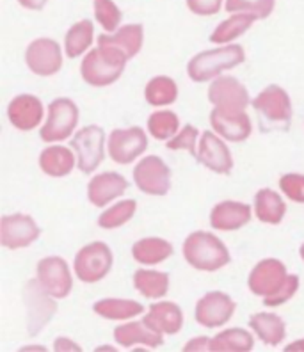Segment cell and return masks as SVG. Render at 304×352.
<instances>
[{"instance_id":"obj_1","label":"cell","mask_w":304,"mask_h":352,"mask_svg":"<svg viewBox=\"0 0 304 352\" xmlns=\"http://www.w3.org/2000/svg\"><path fill=\"white\" fill-rule=\"evenodd\" d=\"M129 57L114 47L98 45L84 57L80 66L82 78L96 87L111 86L123 75Z\"/></svg>"},{"instance_id":"obj_2","label":"cell","mask_w":304,"mask_h":352,"mask_svg":"<svg viewBox=\"0 0 304 352\" xmlns=\"http://www.w3.org/2000/svg\"><path fill=\"white\" fill-rule=\"evenodd\" d=\"M184 256L197 271L214 272L230 262L228 248L214 233L194 232L185 239Z\"/></svg>"},{"instance_id":"obj_3","label":"cell","mask_w":304,"mask_h":352,"mask_svg":"<svg viewBox=\"0 0 304 352\" xmlns=\"http://www.w3.org/2000/svg\"><path fill=\"white\" fill-rule=\"evenodd\" d=\"M244 48L240 45H226V47L205 50L188 60L187 74L194 82H208L230 68L244 63Z\"/></svg>"},{"instance_id":"obj_4","label":"cell","mask_w":304,"mask_h":352,"mask_svg":"<svg viewBox=\"0 0 304 352\" xmlns=\"http://www.w3.org/2000/svg\"><path fill=\"white\" fill-rule=\"evenodd\" d=\"M253 107L260 116L261 132L288 130L292 123L290 96L279 86H269L253 100Z\"/></svg>"},{"instance_id":"obj_5","label":"cell","mask_w":304,"mask_h":352,"mask_svg":"<svg viewBox=\"0 0 304 352\" xmlns=\"http://www.w3.org/2000/svg\"><path fill=\"white\" fill-rule=\"evenodd\" d=\"M75 274L84 283H96L111 272L112 253L107 244L93 242L75 256Z\"/></svg>"},{"instance_id":"obj_6","label":"cell","mask_w":304,"mask_h":352,"mask_svg":"<svg viewBox=\"0 0 304 352\" xmlns=\"http://www.w3.org/2000/svg\"><path fill=\"white\" fill-rule=\"evenodd\" d=\"M78 123L77 105L68 98H57L48 105V120L39 135L45 142L65 141Z\"/></svg>"},{"instance_id":"obj_7","label":"cell","mask_w":304,"mask_h":352,"mask_svg":"<svg viewBox=\"0 0 304 352\" xmlns=\"http://www.w3.org/2000/svg\"><path fill=\"white\" fill-rule=\"evenodd\" d=\"M103 142H105V132L96 125L84 126L75 133V138L72 139V150L77 153L78 169L82 173L89 175L102 164Z\"/></svg>"},{"instance_id":"obj_8","label":"cell","mask_w":304,"mask_h":352,"mask_svg":"<svg viewBox=\"0 0 304 352\" xmlns=\"http://www.w3.org/2000/svg\"><path fill=\"white\" fill-rule=\"evenodd\" d=\"M133 182L138 189L150 196H164L171 189V171L160 157H144L133 169Z\"/></svg>"},{"instance_id":"obj_9","label":"cell","mask_w":304,"mask_h":352,"mask_svg":"<svg viewBox=\"0 0 304 352\" xmlns=\"http://www.w3.org/2000/svg\"><path fill=\"white\" fill-rule=\"evenodd\" d=\"M48 292L39 285L38 279H30L23 288V299L27 305V327L32 336L47 326V322L56 314V302L47 297Z\"/></svg>"},{"instance_id":"obj_10","label":"cell","mask_w":304,"mask_h":352,"mask_svg":"<svg viewBox=\"0 0 304 352\" xmlns=\"http://www.w3.org/2000/svg\"><path fill=\"white\" fill-rule=\"evenodd\" d=\"M38 281L39 285L54 299H65L73 288L72 272L68 263L59 256H48L39 260L38 263Z\"/></svg>"},{"instance_id":"obj_11","label":"cell","mask_w":304,"mask_h":352,"mask_svg":"<svg viewBox=\"0 0 304 352\" xmlns=\"http://www.w3.org/2000/svg\"><path fill=\"white\" fill-rule=\"evenodd\" d=\"M25 63L32 74L39 77H50L56 75L63 66V54L57 41L48 38L34 39L27 47Z\"/></svg>"},{"instance_id":"obj_12","label":"cell","mask_w":304,"mask_h":352,"mask_svg":"<svg viewBox=\"0 0 304 352\" xmlns=\"http://www.w3.org/2000/svg\"><path fill=\"white\" fill-rule=\"evenodd\" d=\"M109 155L118 164H130L142 155L148 148V139L142 129L132 126V129L112 130L109 138Z\"/></svg>"},{"instance_id":"obj_13","label":"cell","mask_w":304,"mask_h":352,"mask_svg":"<svg viewBox=\"0 0 304 352\" xmlns=\"http://www.w3.org/2000/svg\"><path fill=\"white\" fill-rule=\"evenodd\" d=\"M38 236V224L29 215H4L2 221H0V242L8 250H22V248H27Z\"/></svg>"},{"instance_id":"obj_14","label":"cell","mask_w":304,"mask_h":352,"mask_svg":"<svg viewBox=\"0 0 304 352\" xmlns=\"http://www.w3.org/2000/svg\"><path fill=\"white\" fill-rule=\"evenodd\" d=\"M287 267L276 258L261 260L249 274V290L254 296L270 297L278 294L287 281Z\"/></svg>"},{"instance_id":"obj_15","label":"cell","mask_w":304,"mask_h":352,"mask_svg":"<svg viewBox=\"0 0 304 352\" xmlns=\"http://www.w3.org/2000/svg\"><path fill=\"white\" fill-rule=\"evenodd\" d=\"M208 100L223 111H246L249 93L235 77H219L208 87Z\"/></svg>"},{"instance_id":"obj_16","label":"cell","mask_w":304,"mask_h":352,"mask_svg":"<svg viewBox=\"0 0 304 352\" xmlns=\"http://www.w3.org/2000/svg\"><path fill=\"white\" fill-rule=\"evenodd\" d=\"M235 314V302L224 292H208L196 305V320L205 327L226 324Z\"/></svg>"},{"instance_id":"obj_17","label":"cell","mask_w":304,"mask_h":352,"mask_svg":"<svg viewBox=\"0 0 304 352\" xmlns=\"http://www.w3.org/2000/svg\"><path fill=\"white\" fill-rule=\"evenodd\" d=\"M197 162H202L205 168L210 171L219 173V175H228L232 173L233 159L232 153L228 150L221 139L212 132H203L202 141H199V151H197Z\"/></svg>"},{"instance_id":"obj_18","label":"cell","mask_w":304,"mask_h":352,"mask_svg":"<svg viewBox=\"0 0 304 352\" xmlns=\"http://www.w3.org/2000/svg\"><path fill=\"white\" fill-rule=\"evenodd\" d=\"M210 125L221 138L232 142L246 141L251 135V120L244 111H223L215 107L210 114Z\"/></svg>"},{"instance_id":"obj_19","label":"cell","mask_w":304,"mask_h":352,"mask_svg":"<svg viewBox=\"0 0 304 352\" xmlns=\"http://www.w3.org/2000/svg\"><path fill=\"white\" fill-rule=\"evenodd\" d=\"M8 118L18 130H34L43 120V103L32 95H20L11 100Z\"/></svg>"},{"instance_id":"obj_20","label":"cell","mask_w":304,"mask_h":352,"mask_svg":"<svg viewBox=\"0 0 304 352\" xmlns=\"http://www.w3.org/2000/svg\"><path fill=\"white\" fill-rule=\"evenodd\" d=\"M127 187H129V182L118 173H102V175L94 176L93 180L89 182L87 196H89V201L94 206L102 208V206L109 205L116 198L123 196Z\"/></svg>"},{"instance_id":"obj_21","label":"cell","mask_w":304,"mask_h":352,"mask_svg":"<svg viewBox=\"0 0 304 352\" xmlns=\"http://www.w3.org/2000/svg\"><path fill=\"white\" fill-rule=\"evenodd\" d=\"M142 322L150 326L151 329L162 333V335H176L182 329L184 315H182V309L178 305L162 301L150 306V311L144 315Z\"/></svg>"},{"instance_id":"obj_22","label":"cell","mask_w":304,"mask_h":352,"mask_svg":"<svg viewBox=\"0 0 304 352\" xmlns=\"http://www.w3.org/2000/svg\"><path fill=\"white\" fill-rule=\"evenodd\" d=\"M251 221V206L239 201H223L214 206L210 224L221 232H233Z\"/></svg>"},{"instance_id":"obj_23","label":"cell","mask_w":304,"mask_h":352,"mask_svg":"<svg viewBox=\"0 0 304 352\" xmlns=\"http://www.w3.org/2000/svg\"><path fill=\"white\" fill-rule=\"evenodd\" d=\"M114 340L121 347H132L135 344H142L146 347H160L164 344L162 333L151 329L144 322H130L114 329Z\"/></svg>"},{"instance_id":"obj_24","label":"cell","mask_w":304,"mask_h":352,"mask_svg":"<svg viewBox=\"0 0 304 352\" xmlns=\"http://www.w3.org/2000/svg\"><path fill=\"white\" fill-rule=\"evenodd\" d=\"M142 39H144V30L139 23H132V25H124L118 29L116 32H112V36L102 34L98 38V45H107V47H114L120 52H123L124 56L132 59L133 56H138L139 50L142 47Z\"/></svg>"},{"instance_id":"obj_25","label":"cell","mask_w":304,"mask_h":352,"mask_svg":"<svg viewBox=\"0 0 304 352\" xmlns=\"http://www.w3.org/2000/svg\"><path fill=\"white\" fill-rule=\"evenodd\" d=\"M249 327L257 333L258 338L265 345H279L287 335L283 318L276 314H257L249 318Z\"/></svg>"},{"instance_id":"obj_26","label":"cell","mask_w":304,"mask_h":352,"mask_svg":"<svg viewBox=\"0 0 304 352\" xmlns=\"http://www.w3.org/2000/svg\"><path fill=\"white\" fill-rule=\"evenodd\" d=\"M254 212L261 223L279 224L285 217L287 206H285L281 196L276 194L274 190L261 189L254 196Z\"/></svg>"},{"instance_id":"obj_27","label":"cell","mask_w":304,"mask_h":352,"mask_svg":"<svg viewBox=\"0 0 304 352\" xmlns=\"http://www.w3.org/2000/svg\"><path fill=\"white\" fill-rule=\"evenodd\" d=\"M73 164H75L73 153L65 146H50L39 155L41 171L48 176H56V178L69 175L73 169Z\"/></svg>"},{"instance_id":"obj_28","label":"cell","mask_w":304,"mask_h":352,"mask_svg":"<svg viewBox=\"0 0 304 352\" xmlns=\"http://www.w3.org/2000/svg\"><path fill=\"white\" fill-rule=\"evenodd\" d=\"M132 254L135 262L142 263V265H157V263L171 256L173 245L164 239L150 236V239H142V241L135 242L132 248Z\"/></svg>"},{"instance_id":"obj_29","label":"cell","mask_w":304,"mask_h":352,"mask_svg":"<svg viewBox=\"0 0 304 352\" xmlns=\"http://www.w3.org/2000/svg\"><path fill=\"white\" fill-rule=\"evenodd\" d=\"M94 314L109 320H129L142 314V305L130 299H103L94 302Z\"/></svg>"},{"instance_id":"obj_30","label":"cell","mask_w":304,"mask_h":352,"mask_svg":"<svg viewBox=\"0 0 304 352\" xmlns=\"http://www.w3.org/2000/svg\"><path fill=\"white\" fill-rule=\"evenodd\" d=\"M133 285L148 299H160L169 290V276L166 272L141 269L133 274Z\"/></svg>"},{"instance_id":"obj_31","label":"cell","mask_w":304,"mask_h":352,"mask_svg":"<svg viewBox=\"0 0 304 352\" xmlns=\"http://www.w3.org/2000/svg\"><path fill=\"white\" fill-rule=\"evenodd\" d=\"M254 20H257V18H254L253 14L233 13L228 20L219 23L217 29L210 34V41L212 43H219V45L230 43V41H233V39H237L239 36L244 34Z\"/></svg>"},{"instance_id":"obj_32","label":"cell","mask_w":304,"mask_h":352,"mask_svg":"<svg viewBox=\"0 0 304 352\" xmlns=\"http://www.w3.org/2000/svg\"><path fill=\"white\" fill-rule=\"evenodd\" d=\"M93 32L94 27L89 20H80L75 25H72V29L66 32L65 39L66 56L69 59H75V57L82 56L91 47V43H93Z\"/></svg>"},{"instance_id":"obj_33","label":"cell","mask_w":304,"mask_h":352,"mask_svg":"<svg viewBox=\"0 0 304 352\" xmlns=\"http://www.w3.org/2000/svg\"><path fill=\"white\" fill-rule=\"evenodd\" d=\"M254 345L253 336L249 335L248 331L233 327V329H226L223 333H219L217 336L210 340L208 349L212 351H239L248 352L251 351Z\"/></svg>"},{"instance_id":"obj_34","label":"cell","mask_w":304,"mask_h":352,"mask_svg":"<svg viewBox=\"0 0 304 352\" xmlns=\"http://www.w3.org/2000/svg\"><path fill=\"white\" fill-rule=\"evenodd\" d=\"M146 102L153 105V107H164V105H171L178 96V87L175 80L169 77H155L148 82L144 91Z\"/></svg>"},{"instance_id":"obj_35","label":"cell","mask_w":304,"mask_h":352,"mask_svg":"<svg viewBox=\"0 0 304 352\" xmlns=\"http://www.w3.org/2000/svg\"><path fill=\"white\" fill-rule=\"evenodd\" d=\"M180 121L178 116L171 111H157L148 118V130L155 139H173L178 132Z\"/></svg>"},{"instance_id":"obj_36","label":"cell","mask_w":304,"mask_h":352,"mask_svg":"<svg viewBox=\"0 0 304 352\" xmlns=\"http://www.w3.org/2000/svg\"><path fill=\"white\" fill-rule=\"evenodd\" d=\"M135 208H138V203L133 199H124V201L116 203L114 206H111L109 210L103 212L100 215L98 224L105 230H112V228L123 226L127 221H130L135 214Z\"/></svg>"},{"instance_id":"obj_37","label":"cell","mask_w":304,"mask_h":352,"mask_svg":"<svg viewBox=\"0 0 304 352\" xmlns=\"http://www.w3.org/2000/svg\"><path fill=\"white\" fill-rule=\"evenodd\" d=\"M276 0H226V11L230 13L253 14L257 20H265L274 11Z\"/></svg>"},{"instance_id":"obj_38","label":"cell","mask_w":304,"mask_h":352,"mask_svg":"<svg viewBox=\"0 0 304 352\" xmlns=\"http://www.w3.org/2000/svg\"><path fill=\"white\" fill-rule=\"evenodd\" d=\"M93 6L96 22L107 32H114L120 27L121 20H123L120 8L112 0H93Z\"/></svg>"},{"instance_id":"obj_39","label":"cell","mask_w":304,"mask_h":352,"mask_svg":"<svg viewBox=\"0 0 304 352\" xmlns=\"http://www.w3.org/2000/svg\"><path fill=\"white\" fill-rule=\"evenodd\" d=\"M197 135H199V132H197L193 125H185L180 133H176L171 141H167L166 146L169 148V150H187L188 153L197 157V151H196Z\"/></svg>"},{"instance_id":"obj_40","label":"cell","mask_w":304,"mask_h":352,"mask_svg":"<svg viewBox=\"0 0 304 352\" xmlns=\"http://www.w3.org/2000/svg\"><path fill=\"white\" fill-rule=\"evenodd\" d=\"M279 187L285 192V196H288L292 201L304 203V175L290 173V175L281 176Z\"/></svg>"},{"instance_id":"obj_41","label":"cell","mask_w":304,"mask_h":352,"mask_svg":"<svg viewBox=\"0 0 304 352\" xmlns=\"http://www.w3.org/2000/svg\"><path fill=\"white\" fill-rule=\"evenodd\" d=\"M297 288H299V278L296 274H288L287 276V281L285 285L281 287L278 294L270 297H263V305L270 306V308H274V306L279 305H285L287 301H290L292 296L297 292Z\"/></svg>"},{"instance_id":"obj_42","label":"cell","mask_w":304,"mask_h":352,"mask_svg":"<svg viewBox=\"0 0 304 352\" xmlns=\"http://www.w3.org/2000/svg\"><path fill=\"white\" fill-rule=\"evenodd\" d=\"M223 0H187V8L199 16H212L221 11Z\"/></svg>"},{"instance_id":"obj_43","label":"cell","mask_w":304,"mask_h":352,"mask_svg":"<svg viewBox=\"0 0 304 352\" xmlns=\"http://www.w3.org/2000/svg\"><path fill=\"white\" fill-rule=\"evenodd\" d=\"M208 345H210V340L206 336H199V338H194L193 342H188L184 349L185 351H205V349H208Z\"/></svg>"},{"instance_id":"obj_44","label":"cell","mask_w":304,"mask_h":352,"mask_svg":"<svg viewBox=\"0 0 304 352\" xmlns=\"http://www.w3.org/2000/svg\"><path fill=\"white\" fill-rule=\"evenodd\" d=\"M48 0H18V4L22 8L30 9V11H41L47 6Z\"/></svg>"},{"instance_id":"obj_45","label":"cell","mask_w":304,"mask_h":352,"mask_svg":"<svg viewBox=\"0 0 304 352\" xmlns=\"http://www.w3.org/2000/svg\"><path fill=\"white\" fill-rule=\"evenodd\" d=\"M54 349L56 351H80V347H78L77 344H73V342H69V340L66 338H57L56 344H54Z\"/></svg>"},{"instance_id":"obj_46","label":"cell","mask_w":304,"mask_h":352,"mask_svg":"<svg viewBox=\"0 0 304 352\" xmlns=\"http://www.w3.org/2000/svg\"><path fill=\"white\" fill-rule=\"evenodd\" d=\"M287 351H304V338L299 342H294V344L287 345Z\"/></svg>"},{"instance_id":"obj_47","label":"cell","mask_w":304,"mask_h":352,"mask_svg":"<svg viewBox=\"0 0 304 352\" xmlns=\"http://www.w3.org/2000/svg\"><path fill=\"white\" fill-rule=\"evenodd\" d=\"M45 351V347H41V345H38V347H34V345H30V347H23L22 351Z\"/></svg>"},{"instance_id":"obj_48","label":"cell","mask_w":304,"mask_h":352,"mask_svg":"<svg viewBox=\"0 0 304 352\" xmlns=\"http://www.w3.org/2000/svg\"><path fill=\"white\" fill-rule=\"evenodd\" d=\"M301 258H303V260H304V244L301 245Z\"/></svg>"}]
</instances>
